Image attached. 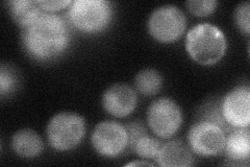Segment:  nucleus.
<instances>
[{"label": "nucleus", "instance_id": "1", "mask_svg": "<svg viewBox=\"0 0 250 167\" xmlns=\"http://www.w3.org/2000/svg\"><path fill=\"white\" fill-rule=\"evenodd\" d=\"M27 52L39 60L57 58L66 49L69 31L65 20L57 14L43 13L22 34Z\"/></svg>", "mask_w": 250, "mask_h": 167}, {"label": "nucleus", "instance_id": "2", "mask_svg": "<svg viewBox=\"0 0 250 167\" xmlns=\"http://www.w3.org/2000/svg\"><path fill=\"white\" fill-rule=\"evenodd\" d=\"M228 42L223 31L210 23H200L189 29L186 37V50L201 65H214L226 52Z\"/></svg>", "mask_w": 250, "mask_h": 167}, {"label": "nucleus", "instance_id": "3", "mask_svg": "<svg viewBox=\"0 0 250 167\" xmlns=\"http://www.w3.org/2000/svg\"><path fill=\"white\" fill-rule=\"evenodd\" d=\"M87 131L83 116L73 112L54 115L47 124L46 135L49 144L59 152H66L80 144Z\"/></svg>", "mask_w": 250, "mask_h": 167}, {"label": "nucleus", "instance_id": "4", "mask_svg": "<svg viewBox=\"0 0 250 167\" xmlns=\"http://www.w3.org/2000/svg\"><path fill=\"white\" fill-rule=\"evenodd\" d=\"M112 16V5L105 0H76L69 7L70 21L84 33H96L104 29Z\"/></svg>", "mask_w": 250, "mask_h": 167}, {"label": "nucleus", "instance_id": "5", "mask_svg": "<svg viewBox=\"0 0 250 167\" xmlns=\"http://www.w3.org/2000/svg\"><path fill=\"white\" fill-rule=\"evenodd\" d=\"M148 31L161 43H173L183 36L187 26L184 12L177 6L165 4L155 9L148 19Z\"/></svg>", "mask_w": 250, "mask_h": 167}, {"label": "nucleus", "instance_id": "6", "mask_svg": "<svg viewBox=\"0 0 250 167\" xmlns=\"http://www.w3.org/2000/svg\"><path fill=\"white\" fill-rule=\"evenodd\" d=\"M147 122L156 136L169 139L181 128L183 122L182 110L173 99L160 97L148 107Z\"/></svg>", "mask_w": 250, "mask_h": 167}, {"label": "nucleus", "instance_id": "7", "mask_svg": "<svg viewBox=\"0 0 250 167\" xmlns=\"http://www.w3.org/2000/svg\"><path fill=\"white\" fill-rule=\"evenodd\" d=\"M225 139L221 126L207 119L195 123L188 133L189 147L194 154L203 157L220 154L224 149Z\"/></svg>", "mask_w": 250, "mask_h": 167}, {"label": "nucleus", "instance_id": "8", "mask_svg": "<svg viewBox=\"0 0 250 167\" xmlns=\"http://www.w3.org/2000/svg\"><path fill=\"white\" fill-rule=\"evenodd\" d=\"M92 145L104 157H117L128 146V135L125 126L113 120L99 122L92 133Z\"/></svg>", "mask_w": 250, "mask_h": 167}, {"label": "nucleus", "instance_id": "9", "mask_svg": "<svg viewBox=\"0 0 250 167\" xmlns=\"http://www.w3.org/2000/svg\"><path fill=\"white\" fill-rule=\"evenodd\" d=\"M224 121L232 128H247L250 122V88L247 85L234 87L222 99L220 106Z\"/></svg>", "mask_w": 250, "mask_h": 167}, {"label": "nucleus", "instance_id": "10", "mask_svg": "<svg viewBox=\"0 0 250 167\" xmlns=\"http://www.w3.org/2000/svg\"><path fill=\"white\" fill-rule=\"evenodd\" d=\"M138 102L136 91L126 84H114L103 95V106L115 117H126L134 112Z\"/></svg>", "mask_w": 250, "mask_h": 167}, {"label": "nucleus", "instance_id": "11", "mask_svg": "<svg viewBox=\"0 0 250 167\" xmlns=\"http://www.w3.org/2000/svg\"><path fill=\"white\" fill-rule=\"evenodd\" d=\"M156 162L164 167H185L194 164L191 148L181 140L163 143Z\"/></svg>", "mask_w": 250, "mask_h": 167}, {"label": "nucleus", "instance_id": "12", "mask_svg": "<svg viewBox=\"0 0 250 167\" xmlns=\"http://www.w3.org/2000/svg\"><path fill=\"white\" fill-rule=\"evenodd\" d=\"M43 140L37 132L30 129H23L14 134L12 148L22 158H35L42 153Z\"/></svg>", "mask_w": 250, "mask_h": 167}, {"label": "nucleus", "instance_id": "13", "mask_svg": "<svg viewBox=\"0 0 250 167\" xmlns=\"http://www.w3.org/2000/svg\"><path fill=\"white\" fill-rule=\"evenodd\" d=\"M225 153L233 161L248 160L250 155L249 128L234 129L225 139Z\"/></svg>", "mask_w": 250, "mask_h": 167}, {"label": "nucleus", "instance_id": "14", "mask_svg": "<svg viewBox=\"0 0 250 167\" xmlns=\"http://www.w3.org/2000/svg\"><path fill=\"white\" fill-rule=\"evenodd\" d=\"M9 10L12 18L23 28L30 25L44 13L34 0H14L9 2Z\"/></svg>", "mask_w": 250, "mask_h": 167}, {"label": "nucleus", "instance_id": "15", "mask_svg": "<svg viewBox=\"0 0 250 167\" xmlns=\"http://www.w3.org/2000/svg\"><path fill=\"white\" fill-rule=\"evenodd\" d=\"M135 85L137 90L146 96L158 94L163 87V77L154 69L141 70L136 75Z\"/></svg>", "mask_w": 250, "mask_h": 167}, {"label": "nucleus", "instance_id": "16", "mask_svg": "<svg viewBox=\"0 0 250 167\" xmlns=\"http://www.w3.org/2000/svg\"><path fill=\"white\" fill-rule=\"evenodd\" d=\"M162 145L163 143L161 141L153 137L148 136L147 134L139 138L130 148L131 150H134L140 158L153 159V160H156Z\"/></svg>", "mask_w": 250, "mask_h": 167}, {"label": "nucleus", "instance_id": "17", "mask_svg": "<svg viewBox=\"0 0 250 167\" xmlns=\"http://www.w3.org/2000/svg\"><path fill=\"white\" fill-rule=\"evenodd\" d=\"M186 5L193 15L198 17H206L212 14L218 5L216 0H189Z\"/></svg>", "mask_w": 250, "mask_h": 167}, {"label": "nucleus", "instance_id": "18", "mask_svg": "<svg viewBox=\"0 0 250 167\" xmlns=\"http://www.w3.org/2000/svg\"><path fill=\"white\" fill-rule=\"evenodd\" d=\"M250 3L245 1L240 3L234 10V21L237 26L243 31L246 36L250 33Z\"/></svg>", "mask_w": 250, "mask_h": 167}, {"label": "nucleus", "instance_id": "19", "mask_svg": "<svg viewBox=\"0 0 250 167\" xmlns=\"http://www.w3.org/2000/svg\"><path fill=\"white\" fill-rule=\"evenodd\" d=\"M16 87V77L14 71L9 67L2 66L0 72V94L3 97L4 95L12 92Z\"/></svg>", "mask_w": 250, "mask_h": 167}, {"label": "nucleus", "instance_id": "20", "mask_svg": "<svg viewBox=\"0 0 250 167\" xmlns=\"http://www.w3.org/2000/svg\"><path fill=\"white\" fill-rule=\"evenodd\" d=\"M43 12L56 14V12L70 7L73 1L71 0H37Z\"/></svg>", "mask_w": 250, "mask_h": 167}, {"label": "nucleus", "instance_id": "21", "mask_svg": "<svg viewBox=\"0 0 250 167\" xmlns=\"http://www.w3.org/2000/svg\"><path fill=\"white\" fill-rule=\"evenodd\" d=\"M125 129L127 131V135H128V146L131 147L134 145V143L144 135H147V132L144 128V125L138 122V121H134L130 122L127 125H125Z\"/></svg>", "mask_w": 250, "mask_h": 167}, {"label": "nucleus", "instance_id": "22", "mask_svg": "<svg viewBox=\"0 0 250 167\" xmlns=\"http://www.w3.org/2000/svg\"><path fill=\"white\" fill-rule=\"evenodd\" d=\"M137 165H147V166H150L152 165L149 162H145V161H137V162H130L128 164H126V166H137Z\"/></svg>", "mask_w": 250, "mask_h": 167}]
</instances>
